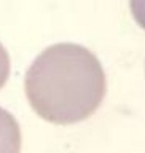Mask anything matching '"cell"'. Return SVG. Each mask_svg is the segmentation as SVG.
Listing matches in <instances>:
<instances>
[{"label":"cell","mask_w":145,"mask_h":153,"mask_svg":"<svg viewBox=\"0 0 145 153\" xmlns=\"http://www.w3.org/2000/svg\"><path fill=\"white\" fill-rule=\"evenodd\" d=\"M27 100L40 118L72 124L89 118L107 91L102 64L78 43H54L32 61L24 78Z\"/></svg>","instance_id":"obj_1"},{"label":"cell","mask_w":145,"mask_h":153,"mask_svg":"<svg viewBox=\"0 0 145 153\" xmlns=\"http://www.w3.org/2000/svg\"><path fill=\"white\" fill-rule=\"evenodd\" d=\"M21 128L8 110L0 107V153H21Z\"/></svg>","instance_id":"obj_2"},{"label":"cell","mask_w":145,"mask_h":153,"mask_svg":"<svg viewBox=\"0 0 145 153\" xmlns=\"http://www.w3.org/2000/svg\"><path fill=\"white\" fill-rule=\"evenodd\" d=\"M10 67H11V64H10V54L5 50V46L0 43V89L7 83V80L10 76Z\"/></svg>","instance_id":"obj_3"}]
</instances>
